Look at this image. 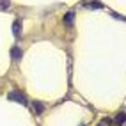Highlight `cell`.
Here are the masks:
<instances>
[{"mask_svg":"<svg viewBox=\"0 0 126 126\" xmlns=\"http://www.w3.org/2000/svg\"><path fill=\"white\" fill-rule=\"evenodd\" d=\"M32 105H34V110H36V114H37V115H39L41 112H43V108H45V107H43V103H41V101H34Z\"/></svg>","mask_w":126,"mask_h":126,"instance_id":"cell-5","label":"cell"},{"mask_svg":"<svg viewBox=\"0 0 126 126\" xmlns=\"http://www.w3.org/2000/svg\"><path fill=\"white\" fill-rule=\"evenodd\" d=\"M7 5H9V2H7V0H0V7H4V9H7Z\"/></svg>","mask_w":126,"mask_h":126,"instance_id":"cell-8","label":"cell"},{"mask_svg":"<svg viewBox=\"0 0 126 126\" xmlns=\"http://www.w3.org/2000/svg\"><path fill=\"white\" fill-rule=\"evenodd\" d=\"M11 57H13V61H20L21 59V50L20 48H13L11 50Z\"/></svg>","mask_w":126,"mask_h":126,"instance_id":"cell-3","label":"cell"},{"mask_svg":"<svg viewBox=\"0 0 126 126\" xmlns=\"http://www.w3.org/2000/svg\"><path fill=\"white\" fill-rule=\"evenodd\" d=\"M124 121H126L124 114H119V117H117V123H119V124H124Z\"/></svg>","mask_w":126,"mask_h":126,"instance_id":"cell-6","label":"cell"},{"mask_svg":"<svg viewBox=\"0 0 126 126\" xmlns=\"http://www.w3.org/2000/svg\"><path fill=\"white\" fill-rule=\"evenodd\" d=\"M9 99H16L18 103H21V105H27V99H25V96H23V94H20V92H16V91L9 92Z\"/></svg>","mask_w":126,"mask_h":126,"instance_id":"cell-1","label":"cell"},{"mask_svg":"<svg viewBox=\"0 0 126 126\" xmlns=\"http://www.w3.org/2000/svg\"><path fill=\"white\" fill-rule=\"evenodd\" d=\"M89 7H92V9H98V7H101V4H99V2H92V4H89Z\"/></svg>","mask_w":126,"mask_h":126,"instance_id":"cell-7","label":"cell"},{"mask_svg":"<svg viewBox=\"0 0 126 126\" xmlns=\"http://www.w3.org/2000/svg\"><path fill=\"white\" fill-rule=\"evenodd\" d=\"M13 32H14L16 37H20V34H21V23H20V21H14V25H13Z\"/></svg>","mask_w":126,"mask_h":126,"instance_id":"cell-4","label":"cell"},{"mask_svg":"<svg viewBox=\"0 0 126 126\" xmlns=\"http://www.w3.org/2000/svg\"><path fill=\"white\" fill-rule=\"evenodd\" d=\"M73 20H75V11L66 13V16H64V23H66V25H71V23H73Z\"/></svg>","mask_w":126,"mask_h":126,"instance_id":"cell-2","label":"cell"}]
</instances>
